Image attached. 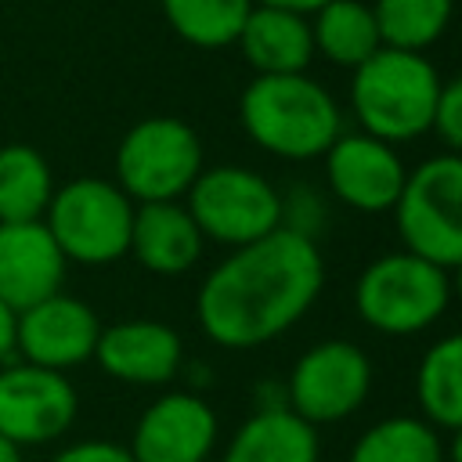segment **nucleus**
Listing matches in <instances>:
<instances>
[{
    "label": "nucleus",
    "mask_w": 462,
    "mask_h": 462,
    "mask_svg": "<svg viewBox=\"0 0 462 462\" xmlns=\"http://www.w3.org/2000/svg\"><path fill=\"white\" fill-rule=\"evenodd\" d=\"M325 260L310 235L278 227L231 249L195 296V318L217 346L253 350L289 332L321 296Z\"/></svg>",
    "instance_id": "obj_1"
},
{
    "label": "nucleus",
    "mask_w": 462,
    "mask_h": 462,
    "mask_svg": "<svg viewBox=\"0 0 462 462\" xmlns=\"http://www.w3.org/2000/svg\"><path fill=\"white\" fill-rule=\"evenodd\" d=\"M242 51L245 65L256 76H289V72H307L314 61V36H310V18L282 7H263L253 4L245 14V25L235 40Z\"/></svg>",
    "instance_id": "obj_17"
},
{
    "label": "nucleus",
    "mask_w": 462,
    "mask_h": 462,
    "mask_svg": "<svg viewBox=\"0 0 462 462\" xmlns=\"http://www.w3.org/2000/svg\"><path fill=\"white\" fill-rule=\"evenodd\" d=\"M451 303V274L408 249L372 260L354 285L357 318L383 336L426 332Z\"/></svg>",
    "instance_id": "obj_4"
},
{
    "label": "nucleus",
    "mask_w": 462,
    "mask_h": 462,
    "mask_svg": "<svg viewBox=\"0 0 462 462\" xmlns=\"http://www.w3.org/2000/svg\"><path fill=\"white\" fill-rule=\"evenodd\" d=\"M451 271H455V278H451V292H458V300H462V263L451 267Z\"/></svg>",
    "instance_id": "obj_31"
},
{
    "label": "nucleus",
    "mask_w": 462,
    "mask_h": 462,
    "mask_svg": "<svg viewBox=\"0 0 462 462\" xmlns=\"http://www.w3.org/2000/svg\"><path fill=\"white\" fill-rule=\"evenodd\" d=\"M94 361L105 375L130 386H162L184 365V343L177 328L155 318H130L116 325H101Z\"/></svg>",
    "instance_id": "obj_14"
},
{
    "label": "nucleus",
    "mask_w": 462,
    "mask_h": 462,
    "mask_svg": "<svg viewBox=\"0 0 462 462\" xmlns=\"http://www.w3.org/2000/svg\"><path fill=\"white\" fill-rule=\"evenodd\" d=\"M253 4H263V7H282V11H296V14H314L321 4H328V0H253Z\"/></svg>",
    "instance_id": "obj_28"
},
{
    "label": "nucleus",
    "mask_w": 462,
    "mask_h": 462,
    "mask_svg": "<svg viewBox=\"0 0 462 462\" xmlns=\"http://www.w3.org/2000/svg\"><path fill=\"white\" fill-rule=\"evenodd\" d=\"M79 415V393L65 372L29 361L0 368V437L18 448H36L65 437Z\"/></svg>",
    "instance_id": "obj_10"
},
{
    "label": "nucleus",
    "mask_w": 462,
    "mask_h": 462,
    "mask_svg": "<svg viewBox=\"0 0 462 462\" xmlns=\"http://www.w3.org/2000/svg\"><path fill=\"white\" fill-rule=\"evenodd\" d=\"M202 141L177 116H148L134 123L116 148V184L141 202H180L202 173Z\"/></svg>",
    "instance_id": "obj_7"
},
{
    "label": "nucleus",
    "mask_w": 462,
    "mask_h": 462,
    "mask_svg": "<svg viewBox=\"0 0 462 462\" xmlns=\"http://www.w3.org/2000/svg\"><path fill=\"white\" fill-rule=\"evenodd\" d=\"M401 245L444 271L462 263V155L440 152L408 170L393 206Z\"/></svg>",
    "instance_id": "obj_6"
},
{
    "label": "nucleus",
    "mask_w": 462,
    "mask_h": 462,
    "mask_svg": "<svg viewBox=\"0 0 462 462\" xmlns=\"http://www.w3.org/2000/svg\"><path fill=\"white\" fill-rule=\"evenodd\" d=\"M217 433V411L199 393L170 390L141 411L126 451L134 462H206Z\"/></svg>",
    "instance_id": "obj_13"
},
{
    "label": "nucleus",
    "mask_w": 462,
    "mask_h": 462,
    "mask_svg": "<svg viewBox=\"0 0 462 462\" xmlns=\"http://www.w3.org/2000/svg\"><path fill=\"white\" fill-rule=\"evenodd\" d=\"M318 430L289 408H256L227 440L220 462H318Z\"/></svg>",
    "instance_id": "obj_18"
},
{
    "label": "nucleus",
    "mask_w": 462,
    "mask_h": 462,
    "mask_svg": "<svg viewBox=\"0 0 462 462\" xmlns=\"http://www.w3.org/2000/svg\"><path fill=\"white\" fill-rule=\"evenodd\" d=\"M321 159L325 184L336 195V202L357 213H393L408 177L397 144H386L365 130H343Z\"/></svg>",
    "instance_id": "obj_11"
},
{
    "label": "nucleus",
    "mask_w": 462,
    "mask_h": 462,
    "mask_svg": "<svg viewBox=\"0 0 462 462\" xmlns=\"http://www.w3.org/2000/svg\"><path fill=\"white\" fill-rule=\"evenodd\" d=\"M372 14L383 47L426 54L448 32L455 0H375Z\"/></svg>",
    "instance_id": "obj_24"
},
{
    "label": "nucleus",
    "mask_w": 462,
    "mask_h": 462,
    "mask_svg": "<svg viewBox=\"0 0 462 462\" xmlns=\"http://www.w3.org/2000/svg\"><path fill=\"white\" fill-rule=\"evenodd\" d=\"M440 87L444 79L426 54L379 47L350 72V112L357 130L386 144L419 141L433 130Z\"/></svg>",
    "instance_id": "obj_3"
},
{
    "label": "nucleus",
    "mask_w": 462,
    "mask_h": 462,
    "mask_svg": "<svg viewBox=\"0 0 462 462\" xmlns=\"http://www.w3.org/2000/svg\"><path fill=\"white\" fill-rule=\"evenodd\" d=\"M101 318L90 303L69 292H54L14 318V354L29 365L69 372L94 357Z\"/></svg>",
    "instance_id": "obj_12"
},
{
    "label": "nucleus",
    "mask_w": 462,
    "mask_h": 462,
    "mask_svg": "<svg viewBox=\"0 0 462 462\" xmlns=\"http://www.w3.org/2000/svg\"><path fill=\"white\" fill-rule=\"evenodd\" d=\"M14 318L18 314L0 300V368L14 357Z\"/></svg>",
    "instance_id": "obj_27"
},
{
    "label": "nucleus",
    "mask_w": 462,
    "mask_h": 462,
    "mask_svg": "<svg viewBox=\"0 0 462 462\" xmlns=\"http://www.w3.org/2000/svg\"><path fill=\"white\" fill-rule=\"evenodd\" d=\"M444 462H462V426L451 430V440L444 448Z\"/></svg>",
    "instance_id": "obj_29"
},
{
    "label": "nucleus",
    "mask_w": 462,
    "mask_h": 462,
    "mask_svg": "<svg viewBox=\"0 0 462 462\" xmlns=\"http://www.w3.org/2000/svg\"><path fill=\"white\" fill-rule=\"evenodd\" d=\"M372 393V361L357 343L321 339L303 350L285 379V408L303 422L328 426L354 415Z\"/></svg>",
    "instance_id": "obj_9"
},
{
    "label": "nucleus",
    "mask_w": 462,
    "mask_h": 462,
    "mask_svg": "<svg viewBox=\"0 0 462 462\" xmlns=\"http://www.w3.org/2000/svg\"><path fill=\"white\" fill-rule=\"evenodd\" d=\"M238 119L256 148L289 162L321 159L343 134L339 101L307 72L253 76L238 97Z\"/></svg>",
    "instance_id": "obj_2"
},
{
    "label": "nucleus",
    "mask_w": 462,
    "mask_h": 462,
    "mask_svg": "<svg viewBox=\"0 0 462 462\" xmlns=\"http://www.w3.org/2000/svg\"><path fill=\"white\" fill-rule=\"evenodd\" d=\"M310 36H314V54H321L325 61L350 69V72L383 47L372 4H365V0L321 4L310 14Z\"/></svg>",
    "instance_id": "obj_19"
},
{
    "label": "nucleus",
    "mask_w": 462,
    "mask_h": 462,
    "mask_svg": "<svg viewBox=\"0 0 462 462\" xmlns=\"http://www.w3.org/2000/svg\"><path fill=\"white\" fill-rule=\"evenodd\" d=\"M415 404L433 430L462 426V332L440 336L415 368Z\"/></svg>",
    "instance_id": "obj_20"
},
{
    "label": "nucleus",
    "mask_w": 462,
    "mask_h": 462,
    "mask_svg": "<svg viewBox=\"0 0 462 462\" xmlns=\"http://www.w3.org/2000/svg\"><path fill=\"white\" fill-rule=\"evenodd\" d=\"M433 130L440 134V141L448 144V152L462 155V72L440 87Z\"/></svg>",
    "instance_id": "obj_25"
},
{
    "label": "nucleus",
    "mask_w": 462,
    "mask_h": 462,
    "mask_svg": "<svg viewBox=\"0 0 462 462\" xmlns=\"http://www.w3.org/2000/svg\"><path fill=\"white\" fill-rule=\"evenodd\" d=\"M69 260L43 220L0 224V300L18 314L61 292Z\"/></svg>",
    "instance_id": "obj_15"
},
{
    "label": "nucleus",
    "mask_w": 462,
    "mask_h": 462,
    "mask_svg": "<svg viewBox=\"0 0 462 462\" xmlns=\"http://www.w3.org/2000/svg\"><path fill=\"white\" fill-rule=\"evenodd\" d=\"M0 462H22V448L11 444L7 437H0Z\"/></svg>",
    "instance_id": "obj_30"
},
{
    "label": "nucleus",
    "mask_w": 462,
    "mask_h": 462,
    "mask_svg": "<svg viewBox=\"0 0 462 462\" xmlns=\"http://www.w3.org/2000/svg\"><path fill=\"white\" fill-rule=\"evenodd\" d=\"M166 25L199 51L231 47L253 11V0H159Z\"/></svg>",
    "instance_id": "obj_23"
},
{
    "label": "nucleus",
    "mask_w": 462,
    "mask_h": 462,
    "mask_svg": "<svg viewBox=\"0 0 462 462\" xmlns=\"http://www.w3.org/2000/svg\"><path fill=\"white\" fill-rule=\"evenodd\" d=\"M43 224L69 263L105 267L130 253L134 202L116 180L76 177L54 188Z\"/></svg>",
    "instance_id": "obj_5"
},
{
    "label": "nucleus",
    "mask_w": 462,
    "mask_h": 462,
    "mask_svg": "<svg viewBox=\"0 0 462 462\" xmlns=\"http://www.w3.org/2000/svg\"><path fill=\"white\" fill-rule=\"evenodd\" d=\"M184 206L202 238L227 249L260 242L282 227V191L249 166H202Z\"/></svg>",
    "instance_id": "obj_8"
},
{
    "label": "nucleus",
    "mask_w": 462,
    "mask_h": 462,
    "mask_svg": "<svg viewBox=\"0 0 462 462\" xmlns=\"http://www.w3.org/2000/svg\"><path fill=\"white\" fill-rule=\"evenodd\" d=\"M202 231L184 202H141L134 206L130 253L152 274H184L202 256Z\"/></svg>",
    "instance_id": "obj_16"
},
{
    "label": "nucleus",
    "mask_w": 462,
    "mask_h": 462,
    "mask_svg": "<svg viewBox=\"0 0 462 462\" xmlns=\"http://www.w3.org/2000/svg\"><path fill=\"white\" fill-rule=\"evenodd\" d=\"M51 462H134V458L123 444H112V440H76L61 448Z\"/></svg>",
    "instance_id": "obj_26"
},
{
    "label": "nucleus",
    "mask_w": 462,
    "mask_h": 462,
    "mask_svg": "<svg viewBox=\"0 0 462 462\" xmlns=\"http://www.w3.org/2000/svg\"><path fill=\"white\" fill-rule=\"evenodd\" d=\"M346 462H444V444L422 415H390L354 440Z\"/></svg>",
    "instance_id": "obj_22"
},
{
    "label": "nucleus",
    "mask_w": 462,
    "mask_h": 462,
    "mask_svg": "<svg viewBox=\"0 0 462 462\" xmlns=\"http://www.w3.org/2000/svg\"><path fill=\"white\" fill-rule=\"evenodd\" d=\"M54 195V173L43 152L11 141L0 144V224L43 220Z\"/></svg>",
    "instance_id": "obj_21"
}]
</instances>
